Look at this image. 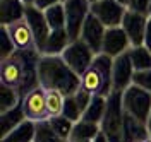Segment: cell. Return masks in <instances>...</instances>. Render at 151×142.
I'll use <instances>...</instances> for the list:
<instances>
[{
	"instance_id": "41",
	"label": "cell",
	"mask_w": 151,
	"mask_h": 142,
	"mask_svg": "<svg viewBox=\"0 0 151 142\" xmlns=\"http://www.w3.org/2000/svg\"><path fill=\"white\" fill-rule=\"evenodd\" d=\"M139 142H151V137L150 139H146V141H139Z\"/></svg>"
},
{
	"instance_id": "36",
	"label": "cell",
	"mask_w": 151,
	"mask_h": 142,
	"mask_svg": "<svg viewBox=\"0 0 151 142\" xmlns=\"http://www.w3.org/2000/svg\"><path fill=\"white\" fill-rule=\"evenodd\" d=\"M93 142H108V139H106V135H105V133L101 132L100 135H98V137H96V139H94Z\"/></svg>"
},
{
	"instance_id": "19",
	"label": "cell",
	"mask_w": 151,
	"mask_h": 142,
	"mask_svg": "<svg viewBox=\"0 0 151 142\" xmlns=\"http://www.w3.org/2000/svg\"><path fill=\"white\" fill-rule=\"evenodd\" d=\"M26 111H24V104L22 99L17 106H14L12 110L5 111V113H0V127H2V137L7 135L9 132H12L16 127H19L22 122H26Z\"/></svg>"
},
{
	"instance_id": "37",
	"label": "cell",
	"mask_w": 151,
	"mask_h": 142,
	"mask_svg": "<svg viewBox=\"0 0 151 142\" xmlns=\"http://www.w3.org/2000/svg\"><path fill=\"white\" fill-rule=\"evenodd\" d=\"M146 127H148V132H150V135H151V113H150V116H148V122H146Z\"/></svg>"
},
{
	"instance_id": "35",
	"label": "cell",
	"mask_w": 151,
	"mask_h": 142,
	"mask_svg": "<svg viewBox=\"0 0 151 142\" xmlns=\"http://www.w3.org/2000/svg\"><path fill=\"white\" fill-rule=\"evenodd\" d=\"M144 46L151 51V17L148 19V26H146V33H144Z\"/></svg>"
},
{
	"instance_id": "31",
	"label": "cell",
	"mask_w": 151,
	"mask_h": 142,
	"mask_svg": "<svg viewBox=\"0 0 151 142\" xmlns=\"http://www.w3.org/2000/svg\"><path fill=\"white\" fill-rule=\"evenodd\" d=\"M132 84L139 86V87L151 93V69H148V70H136L134 77H132Z\"/></svg>"
},
{
	"instance_id": "42",
	"label": "cell",
	"mask_w": 151,
	"mask_h": 142,
	"mask_svg": "<svg viewBox=\"0 0 151 142\" xmlns=\"http://www.w3.org/2000/svg\"><path fill=\"white\" fill-rule=\"evenodd\" d=\"M119 2H122L124 5H125V2H127V0H119Z\"/></svg>"
},
{
	"instance_id": "40",
	"label": "cell",
	"mask_w": 151,
	"mask_h": 142,
	"mask_svg": "<svg viewBox=\"0 0 151 142\" xmlns=\"http://www.w3.org/2000/svg\"><path fill=\"white\" fill-rule=\"evenodd\" d=\"M69 142H93V141H69Z\"/></svg>"
},
{
	"instance_id": "30",
	"label": "cell",
	"mask_w": 151,
	"mask_h": 142,
	"mask_svg": "<svg viewBox=\"0 0 151 142\" xmlns=\"http://www.w3.org/2000/svg\"><path fill=\"white\" fill-rule=\"evenodd\" d=\"M64 116L69 118L70 122H79L81 118H83V111H81V108H79V104L76 101L74 94L72 96H67L65 98V104H64Z\"/></svg>"
},
{
	"instance_id": "15",
	"label": "cell",
	"mask_w": 151,
	"mask_h": 142,
	"mask_svg": "<svg viewBox=\"0 0 151 142\" xmlns=\"http://www.w3.org/2000/svg\"><path fill=\"white\" fill-rule=\"evenodd\" d=\"M5 28H7L10 38H12V41H14V45H16L17 50H36L33 33H31V29H29L26 21H19L16 24L5 26Z\"/></svg>"
},
{
	"instance_id": "3",
	"label": "cell",
	"mask_w": 151,
	"mask_h": 142,
	"mask_svg": "<svg viewBox=\"0 0 151 142\" xmlns=\"http://www.w3.org/2000/svg\"><path fill=\"white\" fill-rule=\"evenodd\" d=\"M112 70L113 58L105 53H98L91 67L81 76V87H84L86 91H89L94 96L108 98L113 93Z\"/></svg>"
},
{
	"instance_id": "39",
	"label": "cell",
	"mask_w": 151,
	"mask_h": 142,
	"mask_svg": "<svg viewBox=\"0 0 151 142\" xmlns=\"http://www.w3.org/2000/svg\"><path fill=\"white\" fill-rule=\"evenodd\" d=\"M148 17H151V0H150V9H148Z\"/></svg>"
},
{
	"instance_id": "32",
	"label": "cell",
	"mask_w": 151,
	"mask_h": 142,
	"mask_svg": "<svg viewBox=\"0 0 151 142\" xmlns=\"http://www.w3.org/2000/svg\"><path fill=\"white\" fill-rule=\"evenodd\" d=\"M93 96L94 94H91L89 91H86L84 87H79V89L74 93V98H76V101H77V104H79V108H81L83 113L86 111V108L89 106L91 99H93Z\"/></svg>"
},
{
	"instance_id": "18",
	"label": "cell",
	"mask_w": 151,
	"mask_h": 142,
	"mask_svg": "<svg viewBox=\"0 0 151 142\" xmlns=\"http://www.w3.org/2000/svg\"><path fill=\"white\" fill-rule=\"evenodd\" d=\"M150 137L151 135L148 132L146 123L139 122V120L132 118L131 115L125 113V118H124V142H139V141H146Z\"/></svg>"
},
{
	"instance_id": "5",
	"label": "cell",
	"mask_w": 151,
	"mask_h": 142,
	"mask_svg": "<svg viewBox=\"0 0 151 142\" xmlns=\"http://www.w3.org/2000/svg\"><path fill=\"white\" fill-rule=\"evenodd\" d=\"M122 106L127 115L146 123L151 113V93L136 84L129 86L122 91Z\"/></svg>"
},
{
	"instance_id": "10",
	"label": "cell",
	"mask_w": 151,
	"mask_h": 142,
	"mask_svg": "<svg viewBox=\"0 0 151 142\" xmlns=\"http://www.w3.org/2000/svg\"><path fill=\"white\" fill-rule=\"evenodd\" d=\"M22 104L26 118L31 122H43L48 120V110H47V91L43 87H35L29 93L22 96Z\"/></svg>"
},
{
	"instance_id": "6",
	"label": "cell",
	"mask_w": 151,
	"mask_h": 142,
	"mask_svg": "<svg viewBox=\"0 0 151 142\" xmlns=\"http://www.w3.org/2000/svg\"><path fill=\"white\" fill-rule=\"evenodd\" d=\"M65 7V31L69 33L70 41L81 38V29L84 21L91 14V2L89 0H67Z\"/></svg>"
},
{
	"instance_id": "8",
	"label": "cell",
	"mask_w": 151,
	"mask_h": 142,
	"mask_svg": "<svg viewBox=\"0 0 151 142\" xmlns=\"http://www.w3.org/2000/svg\"><path fill=\"white\" fill-rule=\"evenodd\" d=\"M125 12H127V7L119 0H98L91 4V14L96 19L101 21L106 28L122 26Z\"/></svg>"
},
{
	"instance_id": "20",
	"label": "cell",
	"mask_w": 151,
	"mask_h": 142,
	"mask_svg": "<svg viewBox=\"0 0 151 142\" xmlns=\"http://www.w3.org/2000/svg\"><path fill=\"white\" fill-rule=\"evenodd\" d=\"M35 137H36V122L26 120L12 132L4 135L2 142H35Z\"/></svg>"
},
{
	"instance_id": "13",
	"label": "cell",
	"mask_w": 151,
	"mask_h": 142,
	"mask_svg": "<svg viewBox=\"0 0 151 142\" xmlns=\"http://www.w3.org/2000/svg\"><path fill=\"white\" fill-rule=\"evenodd\" d=\"M148 16L144 14H137L127 10L122 21V29L127 33V36L131 39L132 46H141L144 43V33H146V26H148Z\"/></svg>"
},
{
	"instance_id": "23",
	"label": "cell",
	"mask_w": 151,
	"mask_h": 142,
	"mask_svg": "<svg viewBox=\"0 0 151 142\" xmlns=\"http://www.w3.org/2000/svg\"><path fill=\"white\" fill-rule=\"evenodd\" d=\"M127 53H129V58L132 62L134 70H148V69H151V51L144 45L131 46V50Z\"/></svg>"
},
{
	"instance_id": "38",
	"label": "cell",
	"mask_w": 151,
	"mask_h": 142,
	"mask_svg": "<svg viewBox=\"0 0 151 142\" xmlns=\"http://www.w3.org/2000/svg\"><path fill=\"white\" fill-rule=\"evenodd\" d=\"M22 2H24V5L28 7V5H35V2H36V0H22Z\"/></svg>"
},
{
	"instance_id": "16",
	"label": "cell",
	"mask_w": 151,
	"mask_h": 142,
	"mask_svg": "<svg viewBox=\"0 0 151 142\" xmlns=\"http://www.w3.org/2000/svg\"><path fill=\"white\" fill-rule=\"evenodd\" d=\"M26 5L22 0H2L0 2V17L2 26H12L19 21H24Z\"/></svg>"
},
{
	"instance_id": "4",
	"label": "cell",
	"mask_w": 151,
	"mask_h": 142,
	"mask_svg": "<svg viewBox=\"0 0 151 142\" xmlns=\"http://www.w3.org/2000/svg\"><path fill=\"white\" fill-rule=\"evenodd\" d=\"M124 118L125 111L122 106V93L113 91L106 99V111L100 123L108 142H124Z\"/></svg>"
},
{
	"instance_id": "27",
	"label": "cell",
	"mask_w": 151,
	"mask_h": 142,
	"mask_svg": "<svg viewBox=\"0 0 151 142\" xmlns=\"http://www.w3.org/2000/svg\"><path fill=\"white\" fill-rule=\"evenodd\" d=\"M67 96L60 91H47V110L48 116H60L64 113V104Z\"/></svg>"
},
{
	"instance_id": "29",
	"label": "cell",
	"mask_w": 151,
	"mask_h": 142,
	"mask_svg": "<svg viewBox=\"0 0 151 142\" xmlns=\"http://www.w3.org/2000/svg\"><path fill=\"white\" fill-rule=\"evenodd\" d=\"M16 51H17V48H16L14 41L10 38L9 31H7L5 26H2V29H0V58H2V60H7V58H10Z\"/></svg>"
},
{
	"instance_id": "11",
	"label": "cell",
	"mask_w": 151,
	"mask_h": 142,
	"mask_svg": "<svg viewBox=\"0 0 151 142\" xmlns=\"http://www.w3.org/2000/svg\"><path fill=\"white\" fill-rule=\"evenodd\" d=\"M131 39L127 36V33L122 29V26L117 28H108L105 33V39H103V50L101 53L108 55L112 58H117L127 53L131 50Z\"/></svg>"
},
{
	"instance_id": "22",
	"label": "cell",
	"mask_w": 151,
	"mask_h": 142,
	"mask_svg": "<svg viewBox=\"0 0 151 142\" xmlns=\"http://www.w3.org/2000/svg\"><path fill=\"white\" fill-rule=\"evenodd\" d=\"M106 99L108 98H105V96H93V99H91L89 106L86 108V111L83 113L81 120L100 125L105 116V111H106Z\"/></svg>"
},
{
	"instance_id": "33",
	"label": "cell",
	"mask_w": 151,
	"mask_h": 142,
	"mask_svg": "<svg viewBox=\"0 0 151 142\" xmlns=\"http://www.w3.org/2000/svg\"><path fill=\"white\" fill-rule=\"evenodd\" d=\"M125 7H127V10H132V12L148 16L150 0H127V2H125Z\"/></svg>"
},
{
	"instance_id": "43",
	"label": "cell",
	"mask_w": 151,
	"mask_h": 142,
	"mask_svg": "<svg viewBox=\"0 0 151 142\" xmlns=\"http://www.w3.org/2000/svg\"><path fill=\"white\" fill-rule=\"evenodd\" d=\"M89 2H91V4H93V2H98V0H89Z\"/></svg>"
},
{
	"instance_id": "25",
	"label": "cell",
	"mask_w": 151,
	"mask_h": 142,
	"mask_svg": "<svg viewBox=\"0 0 151 142\" xmlns=\"http://www.w3.org/2000/svg\"><path fill=\"white\" fill-rule=\"evenodd\" d=\"M45 17L48 21V26L52 31L55 29H65V7L64 4H55L50 9L45 10Z\"/></svg>"
},
{
	"instance_id": "28",
	"label": "cell",
	"mask_w": 151,
	"mask_h": 142,
	"mask_svg": "<svg viewBox=\"0 0 151 142\" xmlns=\"http://www.w3.org/2000/svg\"><path fill=\"white\" fill-rule=\"evenodd\" d=\"M35 142H65V141H62L53 132V128L50 127L48 120H43V122H36V137H35Z\"/></svg>"
},
{
	"instance_id": "1",
	"label": "cell",
	"mask_w": 151,
	"mask_h": 142,
	"mask_svg": "<svg viewBox=\"0 0 151 142\" xmlns=\"http://www.w3.org/2000/svg\"><path fill=\"white\" fill-rule=\"evenodd\" d=\"M41 53L38 50H17L7 60H2V84L16 87L21 96L38 87V62Z\"/></svg>"
},
{
	"instance_id": "34",
	"label": "cell",
	"mask_w": 151,
	"mask_h": 142,
	"mask_svg": "<svg viewBox=\"0 0 151 142\" xmlns=\"http://www.w3.org/2000/svg\"><path fill=\"white\" fill-rule=\"evenodd\" d=\"M55 4H60V0H36V2H35V7L45 12L47 9H50V7L55 5Z\"/></svg>"
},
{
	"instance_id": "2",
	"label": "cell",
	"mask_w": 151,
	"mask_h": 142,
	"mask_svg": "<svg viewBox=\"0 0 151 142\" xmlns=\"http://www.w3.org/2000/svg\"><path fill=\"white\" fill-rule=\"evenodd\" d=\"M38 84L45 91H60L72 96L81 87V76H77L62 57L41 55L38 62Z\"/></svg>"
},
{
	"instance_id": "21",
	"label": "cell",
	"mask_w": 151,
	"mask_h": 142,
	"mask_svg": "<svg viewBox=\"0 0 151 142\" xmlns=\"http://www.w3.org/2000/svg\"><path fill=\"white\" fill-rule=\"evenodd\" d=\"M100 133H101V127L98 123L79 120L74 123V128H72L69 141H94Z\"/></svg>"
},
{
	"instance_id": "12",
	"label": "cell",
	"mask_w": 151,
	"mask_h": 142,
	"mask_svg": "<svg viewBox=\"0 0 151 142\" xmlns=\"http://www.w3.org/2000/svg\"><path fill=\"white\" fill-rule=\"evenodd\" d=\"M106 26L100 19H96L93 14L88 16V19L84 21V26L81 29V38L88 46L93 50L94 53H101L103 50V39H105V33H106Z\"/></svg>"
},
{
	"instance_id": "44",
	"label": "cell",
	"mask_w": 151,
	"mask_h": 142,
	"mask_svg": "<svg viewBox=\"0 0 151 142\" xmlns=\"http://www.w3.org/2000/svg\"><path fill=\"white\" fill-rule=\"evenodd\" d=\"M60 2H62V4H64V2H67V0H60Z\"/></svg>"
},
{
	"instance_id": "14",
	"label": "cell",
	"mask_w": 151,
	"mask_h": 142,
	"mask_svg": "<svg viewBox=\"0 0 151 142\" xmlns=\"http://www.w3.org/2000/svg\"><path fill=\"white\" fill-rule=\"evenodd\" d=\"M134 67L129 58V53H124L120 57L113 58V70H112V82L113 91H125L129 86H132V77H134Z\"/></svg>"
},
{
	"instance_id": "7",
	"label": "cell",
	"mask_w": 151,
	"mask_h": 142,
	"mask_svg": "<svg viewBox=\"0 0 151 142\" xmlns=\"http://www.w3.org/2000/svg\"><path fill=\"white\" fill-rule=\"evenodd\" d=\"M60 57L64 58V62L74 70L77 76H83L86 70L91 67L96 53L86 45L83 39H76V41L69 43V46L65 48V51Z\"/></svg>"
},
{
	"instance_id": "24",
	"label": "cell",
	"mask_w": 151,
	"mask_h": 142,
	"mask_svg": "<svg viewBox=\"0 0 151 142\" xmlns=\"http://www.w3.org/2000/svg\"><path fill=\"white\" fill-rule=\"evenodd\" d=\"M22 99V96L16 87L0 84V113H5L12 110L14 106H17Z\"/></svg>"
},
{
	"instance_id": "26",
	"label": "cell",
	"mask_w": 151,
	"mask_h": 142,
	"mask_svg": "<svg viewBox=\"0 0 151 142\" xmlns=\"http://www.w3.org/2000/svg\"><path fill=\"white\" fill-rule=\"evenodd\" d=\"M48 123H50V127L53 128V132H55L62 141L69 142L70 133H72V128H74V122H70V120L65 118L64 115H60V116H50V118H48Z\"/></svg>"
},
{
	"instance_id": "9",
	"label": "cell",
	"mask_w": 151,
	"mask_h": 142,
	"mask_svg": "<svg viewBox=\"0 0 151 142\" xmlns=\"http://www.w3.org/2000/svg\"><path fill=\"white\" fill-rule=\"evenodd\" d=\"M24 21L28 22L29 29H31V33H33L35 46H36V50L41 53L43 48H45V43H47L48 36H50V33H52V29L48 26V21H47V17H45V12L36 9L35 5H28V7H26Z\"/></svg>"
},
{
	"instance_id": "17",
	"label": "cell",
	"mask_w": 151,
	"mask_h": 142,
	"mask_svg": "<svg viewBox=\"0 0 151 142\" xmlns=\"http://www.w3.org/2000/svg\"><path fill=\"white\" fill-rule=\"evenodd\" d=\"M69 43H70V38H69V33H67L65 29H55V31L50 33L41 55L60 57L65 51V48L69 46Z\"/></svg>"
}]
</instances>
